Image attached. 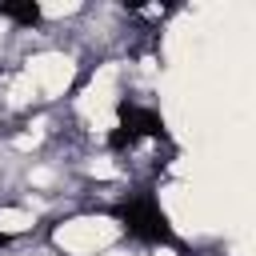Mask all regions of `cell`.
I'll use <instances>...</instances> for the list:
<instances>
[{
    "label": "cell",
    "mask_w": 256,
    "mask_h": 256,
    "mask_svg": "<svg viewBox=\"0 0 256 256\" xmlns=\"http://www.w3.org/2000/svg\"><path fill=\"white\" fill-rule=\"evenodd\" d=\"M164 136H168V132H164V120H160L156 108L120 100V108H116V128L108 132V148H112V152H124V148H132V144H140V140H164Z\"/></svg>",
    "instance_id": "7a4b0ae2"
},
{
    "label": "cell",
    "mask_w": 256,
    "mask_h": 256,
    "mask_svg": "<svg viewBox=\"0 0 256 256\" xmlns=\"http://www.w3.org/2000/svg\"><path fill=\"white\" fill-rule=\"evenodd\" d=\"M4 244H8V236H4V228H0V248H4Z\"/></svg>",
    "instance_id": "277c9868"
},
{
    "label": "cell",
    "mask_w": 256,
    "mask_h": 256,
    "mask_svg": "<svg viewBox=\"0 0 256 256\" xmlns=\"http://www.w3.org/2000/svg\"><path fill=\"white\" fill-rule=\"evenodd\" d=\"M0 16L12 20V24H20V28H36L44 12H40V4H32V0H4V4H0Z\"/></svg>",
    "instance_id": "3957f363"
},
{
    "label": "cell",
    "mask_w": 256,
    "mask_h": 256,
    "mask_svg": "<svg viewBox=\"0 0 256 256\" xmlns=\"http://www.w3.org/2000/svg\"><path fill=\"white\" fill-rule=\"evenodd\" d=\"M112 216L120 220V228L128 236H136L144 244H176V232H172V224H168V216L152 192H132V196L116 200Z\"/></svg>",
    "instance_id": "6da1fadb"
}]
</instances>
